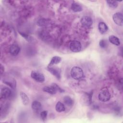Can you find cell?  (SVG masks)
<instances>
[{"mask_svg":"<svg viewBox=\"0 0 123 123\" xmlns=\"http://www.w3.org/2000/svg\"><path fill=\"white\" fill-rule=\"evenodd\" d=\"M111 94L107 89L103 88L99 92L98 98L99 100L102 102H106L109 101L111 98Z\"/></svg>","mask_w":123,"mask_h":123,"instance_id":"2","label":"cell"},{"mask_svg":"<svg viewBox=\"0 0 123 123\" xmlns=\"http://www.w3.org/2000/svg\"><path fill=\"white\" fill-rule=\"evenodd\" d=\"M63 101L66 105L69 106H71L73 104V100L69 96H66L64 97Z\"/></svg>","mask_w":123,"mask_h":123,"instance_id":"18","label":"cell"},{"mask_svg":"<svg viewBox=\"0 0 123 123\" xmlns=\"http://www.w3.org/2000/svg\"><path fill=\"white\" fill-rule=\"evenodd\" d=\"M51 86H52L57 91V92H59L60 93H63L64 92V90L61 87H60L57 84H56V83H52L51 85Z\"/></svg>","mask_w":123,"mask_h":123,"instance_id":"21","label":"cell"},{"mask_svg":"<svg viewBox=\"0 0 123 123\" xmlns=\"http://www.w3.org/2000/svg\"><path fill=\"white\" fill-rule=\"evenodd\" d=\"M99 46L102 48H105L107 46V42L105 39H101L99 42Z\"/></svg>","mask_w":123,"mask_h":123,"instance_id":"22","label":"cell"},{"mask_svg":"<svg viewBox=\"0 0 123 123\" xmlns=\"http://www.w3.org/2000/svg\"><path fill=\"white\" fill-rule=\"evenodd\" d=\"M108 5L112 8H116L118 6V1L114 0H107L106 1Z\"/></svg>","mask_w":123,"mask_h":123,"instance_id":"20","label":"cell"},{"mask_svg":"<svg viewBox=\"0 0 123 123\" xmlns=\"http://www.w3.org/2000/svg\"><path fill=\"white\" fill-rule=\"evenodd\" d=\"M61 61V58L59 56H54L51 59L50 62L49 63L48 67H51L53 66L54 64H58L59 62H60Z\"/></svg>","mask_w":123,"mask_h":123,"instance_id":"13","label":"cell"},{"mask_svg":"<svg viewBox=\"0 0 123 123\" xmlns=\"http://www.w3.org/2000/svg\"><path fill=\"white\" fill-rule=\"evenodd\" d=\"M12 92L11 90L7 87H3L1 90L0 95L2 98L6 99L9 98L11 95Z\"/></svg>","mask_w":123,"mask_h":123,"instance_id":"9","label":"cell"},{"mask_svg":"<svg viewBox=\"0 0 123 123\" xmlns=\"http://www.w3.org/2000/svg\"><path fill=\"white\" fill-rule=\"evenodd\" d=\"M71 9L74 12H79L83 10L82 6L75 2H73L72 4Z\"/></svg>","mask_w":123,"mask_h":123,"instance_id":"15","label":"cell"},{"mask_svg":"<svg viewBox=\"0 0 123 123\" xmlns=\"http://www.w3.org/2000/svg\"><path fill=\"white\" fill-rule=\"evenodd\" d=\"M70 50L74 52H78L81 50L82 46L81 43L77 40L72 41L69 45Z\"/></svg>","mask_w":123,"mask_h":123,"instance_id":"4","label":"cell"},{"mask_svg":"<svg viewBox=\"0 0 123 123\" xmlns=\"http://www.w3.org/2000/svg\"><path fill=\"white\" fill-rule=\"evenodd\" d=\"M98 30L101 34H104L108 30V27L104 22H99L98 25Z\"/></svg>","mask_w":123,"mask_h":123,"instance_id":"11","label":"cell"},{"mask_svg":"<svg viewBox=\"0 0 123 123\" xmlns=\"http://www.w3.org/2000/svg\"><path fill=\"white\" fill-rule=\"evenodd\" d=\"M33 111L35 112H38L41 110L42 106L40 102L37 101H34L31 105Z\"/></svg>","mask_w":123,"mask_h":123,"instance_id":"10","label":"cell"},{"mask_svg":"<svg viewBox=\"0 0 123 123\" xmlns=\"http://www.w3.org/2000/svg\"><path fill=\"white\" fill-rule=\"evenodd\" d=\"M55 110L57 112H61L64 111L65 110V108L63 104H62L60 101H58L56 104Z\"/></svg>","mask_w":123,"mask_h":123,"instance_id":"17","label":"cell"},{"mask_svg":"<svg viewBox=\"0 0 123 123\" xmlns=\"http://www.w3.org/2000/svg\"><path fill=\"white\" fill-rule=\"evenodd\" d=\"M20 96L22 102L24 105H27L29 103V98L27 95L23 92H20Z\"/></svg>","mask_w":123,"mask_h":123,"instance_id":"14","label":"cell"},{"mask_svg":"<svg viewBox=\"0 0 123 123\" xmlns=\"http://www.w3.org/2000/svg\"><path fill=\"white\" fill-rule=\"evenodd\" d=\"M31 77L37 82L42 83L45 81L44 75L37 71H32L31 73Z\"/></svg>","mask_w":123,"mask_h":123,"instance_id":"3","label":"cell"},{"mask_svg":"<svg viewBox=\"0 0 123 123\" xmlns=\"http://www.w3.org/2000/svg\"><path fill=\"white\" fill-rule=\"evenodd\" d=\"M47 113H48V111H43L41 112L40 117L43 121H44L46 119L47 116Z\"/></svg>","mask_w":123,"mask_h":123,"instance_id":"23","label":"cell"},{"mask_svg":"<svg viewBox=\"0 0 123 123\" xmlns=\"http://www.w3.org/2000/svg\"><path fill=\"white\" fill-rule=\"evenodd\" d=\"M43 90L50 94H55L57 92V91L56 90V89L51 86H45L44 87H43Z\"/></svg>","mask_w":123,"mask_h":123,"instance_id":"16","label":"cell"},{"mask_svg":"<svg viewBox=\"0 0 123 123\" xmlns=\"http://www.w3.org/2000/svg\"><path fill=\"white\" fill-rule=\"evenodd\" d=\"M4 67H3L2 65H0V73H1V74H2L3 72H4Z\"/></svg>","mask_w":123,"mask_h":123,"instance_id":"25","label":"cell"},{"mask_svg":"<svg viewBox=\"0 0 123 123\" xmlns=\"http://www.w3.org/2000/svg\"><path fill=\"white\" fill-rule=\"evenodd\" d=\"M81 23L83 26L89 27L92 24V20L90 17L84 16L81 19Z\"/></svg>","mask_w":123,"mask_h":123,"instance_id":"7","label":"cell"},{"mask_svg":"<svg viewBox=\"0 0 123 123\" xmlns=\"http://www.w3.org/2000/svg\"><path fill=\"white\" fill-rule=\"evenodd\" d=\"M20 50L19 47L16 44L12 45L9 49L10 53L13 56H16L18 54Z\"/></svg>","mask_w":123,"mask_h":123,"instance_id":"8","label":"cell"},{"mask_svg":"<svg viewBox=\"0 0 123 123\" xmlns=\"http://www.w3.org/2000/svg\"><path fill=\"white\" fill-rule=\"evenodd\" d=\"M71 76L75 80H79L83 78L84 73L82 69L77 66L73 67L71 70Z\"/></svg>","mask_w":123,"mask_h":123,"instance_id":"1","label":"cell"},{"mask_svg":"<svg viewBox=\"0 0 123 123\" xmlns=\"http://www.w3.org/2000/svg\"><path fill=\"white\" fill-rule=\"evenodd\" d=\"M48 71L50 72L53 75L56 77V78L60 80L61 77V70L60 69L56 67H47Z\"/></svg>","mask_w":123,"mask_h":123,"instance_id":"6","label":"cell"},{"mask_svg":"<svg viewBox=\"0 0 123 123\" xmlns=\"http://www.w3.org/2000/svg\"><path fill=\"white\" fill-rule=\"evenodd\" d=\"M112 19L114 22L119 26H122L123 25V14L121 12H116L113 15Z\"/></svg>","mask_w":123,"mask_h":123,"instance_id":"5","label":"cell"},{"mask_svg":"<svg viewBox=\"0 0 123 123\" xmlns=\"http://www.w3.org/2000/svg\"><path fill=\"white\" fill-rule=\"evenodd\" d=\"M109 40L111 43L114 45L119 46L120 44V41L119 39L115 36H110L109 37Z\"/></svg>","mask_w":123,"mask_h":123,"instance_id":"12","label":"cell"},{"mask_svg":"<svg viewBox=\"0 0 123 123\" xmlns=\"http://www.w3.org/2000/svg\"><path fill=\"white\" fill-rule=\"evenodd\" d=\"M20 33L21 34V36H22L23 37H24L26 39H29V38H28V35H27L26 34H24V33H21V32H20Z\"/></svg>","mask_w":123,"mask_h":123,"instance_id":"24","label":"cell"},{"mask_svg":"<svg viewBox=\"0 0 123 123\" xmlns=\"http://www.w3.org/2000/svg\"><path fill=\"white\" fill-rule=\"evenodd\" d=\"M48 24V20L46 19H40L37 22V25L39 26H46Z\"/></svg>","mask_w":123,"mask_h":123,"instance_id":"19","label":"cell"}]
</instances>
